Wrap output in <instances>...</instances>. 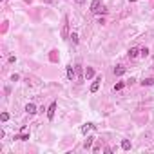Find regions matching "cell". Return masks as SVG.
Here are the masks:
<instances>
[{"mask_svg": "<svg viewBox=\"0 0 154 154\" xmlns=\"http://www.w3.org/2000/svg\"><path fill=\"white\" fill-rule=\"evenodd\" d=\"M91 11L94 13V15H100V13H105V8L102 5L100 0H92L91 2Z\"/></svg>", "mask_w": 154, "mask_h": 154, "instance_id": "1", "label": "cell"}, {"mask_svg": "<svg viewBox=\"0 0 154 154\" xmlns=\"http://www.w3.org/2000/svg\"><path fill=\"white\" fill-rule=\"evenodd\" d=\"M55 111H56V102H53L51 107H49V111H47V118H49V120L55 118Z\"/></svg>", "mask_w": 154, "mask_h": 154, "instance_id": "2", "label": "cell"}, {"mask_svg": "<svg viewBox=\"0 0 154 154\" xmlns=\"http://www.w3.org/2000/svg\"><path fill=\"white\" fill-rule=\"evenodd\" d=\"M25 111H27L29 114H35V112H36V105L35 103H27V105H25Z\"/></svg>", "mask_w": 154, "mask_h": 154, "instance_id": "3", "label": "cell"}, {"mask_svg": "<svg viewBox=\"0 0 154 154\" xmlns=\"http://www.w3.org/2000/svg\"><path fill=\"white\" fill-rule=\"evenodd\" d=\"M92 76H94V69H92V67H85V78L91 80Z\"/></svg>", "mask_w": 154, "mask_h": 154, "instance_id": "4", "label": "cell"}, {"mask_svg": "<svg viewBox=\"0 0 154 154\" xmlns=\"http://www.w3.org/2000/svg\"><path fill=\"white\" fill-rule=\"evenodd\" d=\"M100 82H102V78H96V80H94V84L91 85V92H96V91H98V87H100Z\"/></svg>", "mask_w": 154, "mask_h": 154, "instance_id": "5", "label": "cell"}, {"mask_svg": "<svg viewBox=\"0 0 154 154\" xmlns=\"http://www.w3.org/2000/svg\"><path fill=\"white\" fill-rule=\"evenodd\" d=\"M123 73H125V67H123V65H118V67H114V75H116V76H122Z\"/></svg>", "mask_w": 154, "mask_h": 154, "instance_id": "6", "label": "cell"}, {"mask_svg": "<svg viewBox=\"0 0 154 154\" xmlns=\"http://www.w3.org/2000/svg\"><path fill=\"white\" fill-rule=\"evenodd\" d=\"M138 55H140V49H136V47H131V49H129V56H131V58H136Z\"/></svg>", "mask_w": 154, "mask_h": 154, "instance_id": "7", "label": "cell"}, {"mask_svg": "<svg viewBox=\"0 0 154 154\" xmlns=\"http://www.w3.org/2000/svg\"><path fill=\"white\" fill-rule=\"evenodd\" d=\"M91 129H94V125H92V123H85V125L82 127V132H84V134H87Z\"/></svg>", "mask_w": 154, "mask_h": 154, "instance_id": "8", "label": "cell"}, {"mask_svg": "<svg viewBox=\"0 0 154 154\" xmlns=\"http://www.w3.org/2000/svg\"><path fill=\"white\" fill-rule=\"evenodd\" d=\"M67 78L69 80L75 78V67H73V65H69V67H67Z\"/></svg>", "mask_w": 154, "mask_h": 154, "instance_id": "9", "label": "cell"}, {"mask_svg": "<svg viewBox=\"0 0 154 154\" xmlns=\"http://www.w3.org/2000/svg\"><path fill=\"white\" fill-rule=\"evenodd\" d=\"M143 87H149V85H154V78H145L143 82H142Z\"/></svg>", "mask_w": 154, "mask_h": 154, "instance_id": "10", "label": "cell"}, {"mask_svg": "<svg viewBox=\"0 0 154 154\" xmlns=\"http://www.w3.org/2000/svg\"><path fill=\"white\" fill-rule=\"evenodd\" d=\"M92 140H94V138H92V136H87V140H85V142H84V147H85V149H89V147L92 145Z\"/></svg>", "mask_w": 154, "mask_h": 154, "instance_id": "11", "label": "cell"}, {"mask_svg": "<svg viewBox=\"0 0 154 154\" xmlns=\"http://www.w3.org/2000/svg\"><path fill=\"white\" fill-rule=\"evenodd\" d=\"M122 149L123 151H129L131 149V142H129V140H123V142H122Z\"/></svg>", "mask_w": 154, "mask_h": 154, "instance_id": "12", "label": "cell"}, {"mask_svg": "<svg viewBox=\"0 0 154 154\" xmlns=\"http://www.w3.org/2000/svg\"><path fill=\"white\" fill-rule=\"evenodd\" d=\"M56 53H58V51H51V56H49L51 62H58V55H56Z\"/></svg>", "mask_w": 154, "mask_h": 154, "instance_id": "13", "label": "cell"}, {"mask_svg": "<svg viewBox=\"0 0 154 154\" xmlns=\"http://www.w3.org/2000/svg\"><path fill=\"white\" fill-rule=\"evenodd\" d=\"M140 55H142L143 58H145V56H149V49H147V47H143V49H140Z\"/></svg>", "mask_w": 154, "mask_h": 154, "instance_id": "14", "label": "cell"}, {"mask_svg": "<svg viewBox=\"0 0 154 154\" xmlns=\"http://www.w3.org/2000/svg\"><path fill=\"white\" fill-rule=\"evenodd\" d=\"M69 38L73 40V44H78V35H76V33H73V35H71Z\"/></svg>", "mask_w": 154, "mask_h": 154, "instance_id": "15", "label": "cell"}, {"mask_svg": "<svg viewBox=\"0 0 154 154\" xmlns=\"http://www.w3.org/2000/svg\"><path fill=\"white\" fill-rule=\"evenodd\" d=\"M0 120H2V122H8V120H9V114H8V112H2V116H0Z\"/></svg>", "mask_w": 154, "mask_h": 154, "instance_id": "16", "label": "cell"}, {"mask_svg": "<svg viewBox=\"0 0 154 154\" xmlns=\"http://www.w3.org/2000/svg\"><path fill=\"white\" fill-rule=\"evenodd\" d=\"M120 89H123V84H122V82H120V84H116V85H114V91H120Z\"/></svg>", "mask_w": 154, "mask_h": 154, "instance_id": "17", "label": "cell"}, {"mask_svg": "<svg viewBox=\"0 0 154 154\" xmlns=\"http://www.w3.org/2000/svg\"><path fill=\"white\" fill-rule=\"evenodd\" d=\"M75 2H76V4H84V2H85V0H75Z\"/></svg>", "mask_w": 154, "mask_h": 154, "instance_id": "18", "label": "cell"}, {"mask_svg": "<svg viewBox=\"0 0 154 154\" xmlns=\"http://www.w3.org/2000/svg\"><path fill=\"white\" fill-rule=\"evenodd\" d=\"M129 2H136V0H129Z\"/></svg>", "mask_w": 154, "mask_h": 154, "instance_id": "19", "label": "cell"}, {"mask_svg": "<svg viewBox=\"0 0 154 154\" xmlns=\"http://www.w3.org/2000/svg\"><path fill=\"white\" fill-rule=\"evenodd\" d=\"M152 69H154V65H152Z\"/></svg>", "mask_w": 154, "mask_h": 154, "instance_id": "20", "label": "cell"}]
</instances>
